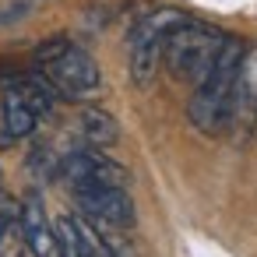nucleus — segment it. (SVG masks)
I'll return each instance as SVG.
<instances>
[{"mask_svg": "<svg viewBox=\"0 0 257 257\" xmlns=\"http://www.w3.org/2000/svg\"><path fill=\"white\" fill-rule=\"evenodd\" d=\"M243 50L246 46L229 36L222 53H218V60L211 64V71L194 85V95L187 102V120L201 134H222L229 127V120H232V85H236Z\"/></svg>", "mask_w": 257, "mask_h": 257, "instance_id": "f257e3e1", "label": "nucleus"}, {"mask_svg": "<svg viewBox=\"0 0 257 257\" xmlns=\"http://www.w3.org/2000/svg\"><path fill=\"white\" fill-rule=\"evenodd\" d=\"M36 67L46 78V85L64 99H88L102 85L95 57L71 39H46L36 50Z\"/></svg>", "mask_w": 257, "mask_h": 257, "instance_id": "f03ea898", "label": "nucleus"}, {"mask_svg": "<svg viewBox=\"0 0 257 257\" xmlns=\"http://www.w3.org/2000/svg\"><path fill=\"white\" fill-rule=\"evenodd\" d=\"M225 39H229V36H225L222 29L187 18L183 25L173 29V36H169V43H166V53H162V64L169 67V74H173L176 81L197 85V81L211 71V64L218 60Z\"/></svg>", "mask_w": 257, "mask_h": 257, "instance_id": "7ed1b4c3", "label": "nucleus"}, {"mask_svg": "<svg viewBox=\"0 0 257 257\" xmlns=\"http://www.w3.org/2000/svg\"><path fill=\"white\" fill-rule=\"evenodd\" d=\"M183 22H187L183 11H176V8H159V11L145 15V18L134 25V32H131V39H127V60H131V78H134L138 88H148V85L155 81V74H159V67H162L166 43H169L173 29L183 25Z\"/></svg>", "mask_w": 257, "mask_h": 257, "instance_id": "20e7f679", "label": "nucleus"}, {"mask_svg": "<svg viewBox=\"0 0 257 257\" xmlns=\"http://www.w3.org/2000/svg\"><path fill=\"white\" fill-rule=\"evenodd\" d=\"M57 176L71 187V190H81V187H127L131 183V173L102 155L99 148H78V152H67L60 162H57Z\"/></svg>", "mask_w": 257, "mask_h": 257, "instance_id": "39448f33", "label": "nucleus"}, {"mask_svg": "<svg viewBox=\"0 0 257 257\" xmlns=\"http://www.w3.org/2000/svg\"><path fill=\"white\" fill-rule=\"evenodd\" d=\"M74 204H78L81 218H92V222H102L113 229H131L138 222L127 187H81V190H74Z\"/></svg>", "mask_w": 257, "mask_h": 257, "instance_id": "423d86ee", "label": "nucleus"}, {"mask_svg": "<svg viewBox=\"0 0 257 257\" xmlns=\"http://www.w3.org/2000/svg\"><path fill=\"white\" fill-rule=\"evenodd\" d=\"M257 120V43L250 50H243L239 57V71H236V85H232V120L229 127H253Z\"/></svg>", "mask_w": 257, "mask_h": 257, "instance_id": "0eeeda50", "label": "nucleus"}, {"mask_svg": "<svg viewBox=\"0 0 257 257\" xmlns=\"http://www.w3.org/2000/svg\"><path fill=\"white\" fill-rule=\"evenodd\" d=\"M22 236H25V246L32 250V257H60V239H57V229L50 225L46 218V208L36 194L25 197L22 204Z\"/></svg>", "mask_w": 257, "mask_h": 257, "instance_id": "6e6552de", "label": "nucleus"}, {"mask_svg": "<svg viewBox=\"0 0 257 257\" xmlns=\"http://www.w3.org/2000/svg\"><path fill=\"white\" fill-rule=\"evenodd\" d=\"M78 225H81V236H85L92 257H134V246L123 236V229H113V225H102L92 218H78Z\"/></svg>", "mask_w": 257, "mask_h": 257, "instance_id": "1a4fd4ad", "label": "nucleus"}, {"mask_svg": "<svg viewBox=\"0 0 257 257\" xmlns=\"http://www.w3.org/2000/svg\"><path fill=\"white\" fill-rule=\"evenodd\" d=\"M78 127H81V138L92 148H106V145H113L120 138V127H116V120L106 109H85L78 116Z\"/></svg>", "mask_w": 257, "mask_h": 257, "instance_id": "9d476101", "label": "nucleus"}, {"mask_svg": "<svg viewBox=\"0 0 257 257\" xmlns=\"http://www.w3.org/2000/svg\"><path fill=\"white\" fill-rule=\"evenodd\" d=\"M57 239H60V257H92V250L81 236L78 215H64L57 222Z\"/></svg>", "mask_w": 257, "mask_h": 257, "instance_id": "9b49d317", "label": "nucleus"}, {"mask_svg": "<svg viewBox=\"0 0 257 257\" xmlns=\"http://www.w3.org/2000/svg\"><path fill=\"white\" fill-rule=\"evenodd\" d=\"M18 222H22V204H18L4 187H0V239H8Z\"/></svg>", "mask_w": 257, "mask_h": 257, "instance_id": "f8f14e48", "label": "nucleus"}]
</instances>
